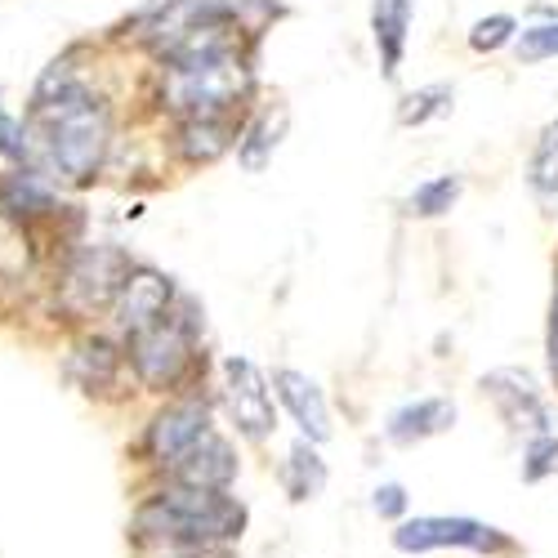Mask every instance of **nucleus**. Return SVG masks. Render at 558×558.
Returning a JSON list of instances; mask_svg holds the SVG:
<instances>
[{
  "label": "nucleus",
  "mask_w": 558,
  "mask_h": 558,
  "mask_svg": "<svg viewBox=\"0 0 558 558\" xmlns=\"http://www.w3.org/2000/svg\"><path fill=\"white\" fill-rule=\"evenodd\" d=\"M251 527V509L232 492H197L161 483L134 505L130 541L161 554L183 549H232Z\"/></svg>",
  "instance_id": "1"
},
{
  "label": "nucleus",
  "mask_w": 558,
  "mask_h": 558,
  "mask_svg": "<svg viewBox=\"0 0 558 558\" xmlns=\"http://www.w3.org/2000/svg\"><path fill=\"white\" fill-rule=\"evenodd\" d=\"M32 112L45 130L54 166L72 183H89L104 170L108 148H112V108L89 85L72 81L68 63H50V72L40 76Z\"/></svg>",
  "instance_id": "2"
},
{
  "label": "nucleus",
  "mask_w": 558,
  "mask_h": 558,
  "mask_svg": "<svg viewBox=\"0 0 558 558\" xmlns=\"http://www.w3.org/2000/svg\"><path fill=\"white\" fill-rule=\"evenodd\" d=\"M197 344H202V313L189 295H179V304L161 322H153L148 331L125 340V362L134 366V376L144 389L170 393L193 371Z\"/></svg>",
  "instance_id": "3"
},
{
  "label": "nucleus",
  "mask_w": 558,
  "mask_h": 558,
  "mask_svg": "<svg viewBox=\"0 0 558 558\" xmlns=\"http://www.w3.org/2000/svg\"><path fill=\"white\" fill-rule=\"evenodd\" d=\"M389 541L398 554H438V549H464L478 558L514 554V536H505L496 523H483L470 514H415L398 523Z\"/></svg>",
  "instance_id": "4"
},
{
  "label": "nucleus",
  "mask_w": 558,
  "mask_h": 558,
  "mask_svg": "<svg viewBox=\"0 0 558 558\" xmlns=\"http://www.w3.org/2000/svg\"><path fill=\"white\" fill-rule=\"evenodd\" d=\"M130 272H134V259L121 246H81V251H72V259L59 277V300L72 317L112 308Z\"/></svg>",
  "instance_id": "5"
},
{
  "label": "nucleus",
  "mask_w": 558,
  "mask_h": 558,
  "mask_svg": "<svg viewBox=\"0 0 558 558\" xmlns=\"http://www.w3.org/2000/svg\"><path fill=\"white\" fill-rule=\"evenodd\" d=\"M483 393H487V402L496 407V415L514 434H527V438L558 434L554 407L545 402V393L536 389V380L527 376V371H519V366L487 371V376H483Z\"/></svg>",
  "instance_id": "6"
},
{
  "label": "nucleus",
  "mask_w": 558,
  "mask_h": 558,
  "mask_svg": "<svg viewBox=\"0 0 558 558\" xmlns=\"http://www.w3.org/2000/svg\"><path fill=\"white\" fill-rule=\"evenodd\" d=\"M215 425H210V402L206 398H174V402H166L153 421H148V429H144V456H148V464L157 474H166L170 464L189 451V447H197L206 434H210Z\"/></svg>",
  "instance_id": "7"
},
{
  "label": "nucleus",
  "mask_w": 558,
  "mask_h": 558,
  "mask_svg": "<svg viewBox=\"0 0 558 558\" xmlns=\"http://www.w3.org/2000/svg\"><path fill=\"white\" fill-rule=\"evenodd\" d=\"M223 398H228V415L238 425L242 438L264 442L277 429V402L272 389L264 380V371L251 357H223Z\"/></svg>",
  "instance_id": "8"
},
{
  "label": "nucleus",
  "mask_w": 558,
  "mask_h": 558,
  "mask_svg": "<svg viewBox=\"0 0 558 558\" xmlns=\"http://www.w3.org/2000/svg\"><path fill=\"white\" fill-rule=\"evenodd\" d=\"M174 304H179V291H174L170 277L161 268L134 264V272L125 277V287H121V295L112 304V322H117V331L130 340L138 331H148L153 322H161Z\"/></svg>",
  "instance_id": "9"
},
{
  "label": "nucleus",
  "mask_w": 558,
  "mask_h": 558,
  "mask_svg": "<svg viewBox=\"0 0 558 558\" xmlns=\"http://www.w3.org/2000/svg\"><path fill=\"white\" fill-rule=\"evenodd\" d=\"M238 474H242L238 447H232L219 429H210L197 447L183 451L161 478L166 483H179V487H197V492H232Z\"/></svg>",
  "instance_id": "10"
},
{
  "label": "nucleus",
  "mask_w": 558,
  "mask_h": 558,
  "mask_svg": "<svg viewBox=\"0 0 558 558\" xmlns=\"http://www.w3.org/2000/svg\"><path fill=\"white\" fill-rule=\"evenodd\" d=\"M272 393H277V402L291 411V421H295V429H300L304 442L322 447V442L336 434V425H331V402H327V393H322V385L308 376V371L277 366V371H272Z\"/></svg>",
  "instance_id": "11"
},
{
  "label": "nucleus",
  "mask_w": 558,
  "mask_h": 558,
  "mask_svg": "<svg viewBox=\"0 0 558 558\" xmlns=\"http://www.w3.org/2000/svg\"><path fill=\"white\" fill-rule=\"evenodd\" d=\"M456 402L451 398H415V402H402L389 411L385 421V438L393 447H421L438 434H447L456 425Z\"/></svg>",
  "instance_id": "12"
},
{
  "label": "nucleus",
  "mask_w": 558,
  "mask_h": 558,
  "mask_svg": "<svg viewBox=\"0 0 558 558\" xmlns=\"http://www.w3.org/2000/svg\"><path fill=\"white\" fill-rule=\"evenodd\" d=\"M411 19H415V0H371V40H376L385 81H398V72H402Z\"/></svg>",
  "instance_id": "13"
},
{
  "label": "nucleus",
  "mask_w": 558,
  "mask_h": 558,
  "mask_svg": "<svg viewBox=\"0 0 558 558\" xmlns=\"http://www.w3.org/2000/svg\"><path fill=\"white\" fill-rule=\"evenodd\" d=\"M121 362H125V349H117L112 340L104 336H85L72 353H68V376L76 380L81 393H108L121 376Z\"/></svg>",
  "instance_id": "14"
},
{
  "label": "nucleus",
  "mask_w": 558,
  "mask_h": 558,
  "mask_svg": "<svg viewBox=\"0 0 558 558\" xmlns=\"http://www.w3.org/2000/svg\"><path fill=\"white\" fill-rule=\"evenodd\" d=\"M232 144H242V125L232 117H197V121H179L174 148L189 166H210L219 161Z\"/></svg>",
  "instance_id": "15"
},
{
  "label": "nucleus",
  "mask_w": 558,
  "mask_h": 558,
  "mask_svg": "<svg viewBox=\"0 0 558 558\" xmlns=\"http://www.w3.org/2000/svg\"><path fill=\"white\" fill-rule=\"evenodd\" d=\"M287 125H291L287 104H272L251 117V125L242 130V144H238V161L246 174H259L272 161V153L282 148V138H287Z\"/></svg>",
  "instance_id": "16"
},
{
  "label": "nucleus",
  "mask_w": 558,
  "mask_h": 558,
  "mask_svg": "<svg viewBox=\"0 0 558 558\" xmlns=\"http://www.w3.org/2000/svg\"><path fill=\"white\" fill-rule=\"evenodd\" d=\"M327 460L317 456V447L313 442H304V438H295L291 442V451H287V460H282V492L295 500V505H304V500H317L322 492H327Z\"/></svg>",
  "instance_id": "17"
},
{
  "label": "nucleus",
  "mask_w": 558,
  "mask_h": 558,
  "mask_svg": "<svg viewBox=\"0 0 558 558\" xmlns=\"http://www.w3.org/2000/svg\"><path fill=\"white\" fill-rule=\"evenodd\" d=\"M460 193H464L460 174H434V179H425V183H415V189H411L407 215H415V219H442V215H451Z\"/></svg>",
  "instance_id": "18"
},
{
  "label": "nucleus",
  "mask_w": 558,
  "mask_h": 558,
  "mask_svg": "<svg viewBox=\"0 0 558 558\" xmlns=\"http://www.w3.org/2000/svg\"><path fill=\"white\" fill-rule=\"evenodd\" d=\"M527 183L541 202H554L558 197V121L541 134V144L532 153V166H527Z\"/></svg>",
  "instance_id": "19"
},
{
  "label": "nucleus",
  "mask_w": 558,
  "mask_h": 558,
  "mask_svg": "<svg viewBox=\"0 0 558 558\" xmlns=\"http://www.w3.org/2000/svg\"><path fill=\"white\" fill-rule=\"evenodd\" d=\"M0 197H5V210H10V215H45V210H54L50 189H45V183H36V174H23V170L5 179Z\"/></svg>",
  "instance_id": "20"
},
{
  "label": "nucleus",
  "mask_w": 558,
  "mask_h": 558,
  "mask_svg": "<svg viewBox=\"0 0 558 558\" xmlns=\"http://www.w3.org/2000/svg\"><path fill=\"white\" fill-rule=\"evenodd\" d=\"M451 108V85H425V89H415V95L402 99L398 108V125H429L434 117H442Z\"/></svg>",
  "instance_id": "21"
},
{
  "label": "nucleus",
  "mask_w": 558,
  "mask_h": 558,
  "mask_svg": "<svg viewBox=\"0 0 558 558\" xmlns=\"http://www.w3.org/2000/svg\"><path fill=\"white\" fill-rule=\"evenodd\" d=\"M514 40H519V19L514 14H487L470 27V50L474 54H496Z\"/></svg>",
  "instance_id": "22"
},
{
  "label": "nucleus",
  "mask_w": 558,
  "mask_h": 558,
  "mask_svg": "<svg viewBox=\"0 0 558 558\" xmlns=\"http://www.w3.org/2000/svg\"><path fill=\"white\" fill-rule=\"evenodd\" d=\"M514 54H519V63L558 59V19H554V23H532V27H523L519 40H514Z\"/></svg>",
  "instance_id": "23"
},
{
  "label": "nucleus",
  "mask_w": 558,
  "mask_h": 558,
  "mask_svg": "<svg viewBox=\"0 0 558 558\" xmlns=\"http://www.w3.org/2000/svg\"><path fill=\"white\" fill-rule=\"evenodd\" d=\"M523 483H545L558 474V434H545V438H527L523 447Z\"/></svg>",
  "instance_id": "24"
},
{
  "label": "nucleus",
  "mask_w": 558,
  "mask_h": 558,
  "mask_svg": "<svg viewBox=\"0 0 558 558\" xmlns=\"http://www.w3.org/2000/svg\"><path fill=\"white\" fill-rule=\"evenodd\" d=\"M371 509L385 519V523H407V509H411V496L402 483H380L371 492Z\"/></svg>",
  "instance_id": "25"
},
{
  "label": "nucleus",
  "mask_w": 558,
  "mask_h": 558,
  "mask_svg": "<svg viewBox=\"0 0 558 558\" xmlns=\"http://www.w3.org/2000/svg\"><path fill=\"white\" fill-rule=\"evenodd\" d=\"M19 134H27L23 130V121H14V117H0V153L5 157H27V144H19Z\"/></svg>",
  "instance_id": "26"
},
{
  "label": "nucleus",
  "mask_w": 558,
  "mask_h": 558,
  "mask_svg": "<svg viewBox=\"0 0 558 558\" xmlns=\"http://www.w3.org/2000/svg\"><path fill=\"white\" fill-rule=\"evenodd\" d=\"M545 353H549V376L558 385V282H554V304H549V331H545Z\"/></svg>",
  "instance_id": "27"
},
{
  "label": "nucleus",
  "mask_w": 558,
  "mask_h": 558,
  "mask_svg": "<svg viewBox=\"0 0 558 558\" xmlns=\"http://www.w3.org/2000/svg\"><path fill=\"white\" fill-rule=\"evenodd\" d=\"M161 558H238L232 549H183V554H161Z\"/></svg>",
  "instance_id": "28"
}]
</instances>
